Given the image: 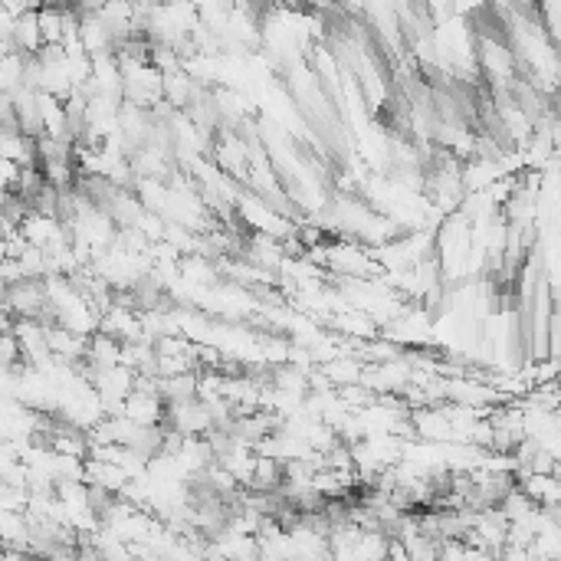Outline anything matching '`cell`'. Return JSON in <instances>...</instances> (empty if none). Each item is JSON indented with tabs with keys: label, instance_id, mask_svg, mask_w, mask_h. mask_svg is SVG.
Wrapping results in <instances>:
<instances>
[{
	"label": "cell",
	"instance_id": "6da1fadb",
	"mask_svg": "<svg viewBox=\"0 0 561 561\" xmlns=\"http://www.w3.org/2000/svg\"><path fill=\"white\" fill-rule=\"evenodd\" d=\"M39 46H43V33H39L36 10L16 13V16H13V33H10V49H16V53H23V56H33Z\"/></svg>",
	"mask_w": 561,
	"mask_h": 561
}]
</instances>
